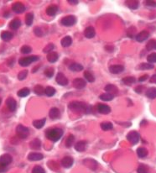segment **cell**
<instances>
[{
  "mask_svg": "<svg viewBox=\"0 0 156 173\" xmlns=\"http://www.w3.org/2000/svg\"><path fill=\"white\" fill-rule=\"evenodd\" d=\"M147 60H148V63H150V64L156 63V53H151L150 55H148Z\"/></svg>",
  "mask_w": 156,
  "mask_h": 173,
  "instance_id": "c3c4849f",
  "label": "cell"
},
{
  "mask_svg": "<svg viewBox=\"0 0 156 173\" xmlns=\"http://www.w3.org/2000/svg\"><path fill=\"white\" fill-rule=\"evenodd\" d=\"M21 26V21L19 19H14L9 23V27L11 30H18Z\"/></svg>",
  "mask_w": 156,
  "mask_h": 173,
  "instance_id": "484cf974",
  "label": "cell"
},
{
  "mask_svg": "<svg viewBox=\"0 0 156 173\" xmlns=\"http://www.w3.org/2000/svg\"><path fill=\"white\" fill-rule=\"evenodd\" d=\"M126 5L129 7L130 9H137L139 6V1H135V0H131V1H127L126 2Z\"/></svg>",
  "mask_w": 156,
  "mask_h": 173,
  "instance_id": "f546056e",
  "label": "cell"
},
{
  "mask_svg": "<svg viewBox=\"0 0 156 173\" xmlns=\"http://www.w3.org/2000/svg\"><path fill=\"white\" fill-rule=\"evenodd\" d=\"M97 109L98 112L101 114H108L111 112V108L108 105L103 103H98Z\"/></svg>",
  "mask_w": 156,
  "mask_h": 173,
  "instance_id": "4fadbf2b",
  "label": "cell"
},
{
  "mask_svg": "<svg viewBox=\"0 0 156 173\" xmlns=\"http://www.w3.org/2000/svg\"><path fill=\"white\" fill-rule=\"evenodd\" d=\"M54 49V45L53 44H48L44 48V50H43V51L45 52V53H50V52H51L52 51V50Z\"/></svg>",
  "mask_w": 156,
  "mask_h": 173,
  "instance_id": "f907efd6",
  "label": "cell"
},
{
  "mask_svg": "<svg viewBox=\"0 0 156 173\" xmlns=\"http://www.w3.org/2000/svg\"><path fill=\"white\" fill-rule=\"evenodd\" d=\"M45 75L47 77H49V78L52 77L53 75H54V69H53L52 67H49V68L45 69Z\"/></svg>",
  "mask_w": 156,
  "mask_h": 173,
  "instance_id": "7dc6e473",
  "label": "cell"
},
{
  "mask_svg": "<svg viewBox=\"0 0 156 173\" xmlns=\"http://www.w3.org/2000/svg\"><path fill=\"white\" fill-rule=\"evenodd\" d=\"M1 38L4 41H9L13 38V34L9 31H4L1 34Z\"/></svg>",
  "mask_w": 156,
  "mask_h": 173,
  "instance_id": "836d02e7",
  "label": "cell"
},
{
  "mask_svg": "<svg viewBox=\"0 0 156 173\" xmlns=\"http://www.w3.org/2000/svg\"><path fill=\"white\" fill-rule=\"evenodd\" d=\"M150 83H155V84H156V74L153 75L152 77H150Z\"/></svg>",
  "mask_w": 156,
  "mask_h": 173,
  "instance_id": "680465c9",
  "label": "cell"
},
{
  "mask_svg": "<svg viewBox=\"0 0 156 173\" xmlns=\"http://www.w3.org/2000/svg\"><path fill=\"white\" fill-rule=\"evenodd\" d=\"M59 59V55L56 52L54 51H51L50 52L48 55H47V61L51 63H55Z\"/></svg>",
  "mask_w": 156,
  "mask_h": 173,
  "instance_id": "7402d4cb",
  "label": "cell"
},
{
  "mask_svg": "<svg viewBox=\"0 0 156 173\" xmlns=\"http://www.w3.org/2000/svg\"><path fill=\"white\" fill-rule=\"evenodd\" d=\"M84 36H86L87 39H92L96 36V31L95 29L92 26H88L84 30Z\"/></svg>",
  "mask_w": 156,
  "mask_h": 173,
  "instance_id": "d6986e66",
  "label": "cell"
},
{
  "mask_svg": "<svg viewBox=\"0 0 156 173\" xmlns=\"http://www.w3.org/2000/svg\"><path fill=\"white\" fill-rule=\"evenodd\" d=\"M105 49L107 50V51H109V52H112V51H113L114 47H113V46H110V45H108V46H106Z\"/></svg>",
  "mask_w": 156,
  "mask_h": 173,
  "instance_id": "91938a15",
  "label": "cell"
},
{
  "mask_svg": "<svg viewBox=\"0 0 156 173\" xmlns=\"http://www.w3.org/2000/svg\"><path fill=\"white\" fill-rule=\"evenodd\" d=\"M45 121H46V119L45 118H41V119H37V120H35L33 122V125L35 126V128H36V129H41L45 125Z\"/></svg>",
  "mask_w": 156,
  "mask_h": 173,
  "instance_id": "f1b7e54d",
  "label": "cell"
},
{
  "mask_svg": "<svg viewBox=\"0 0 156 173\" xmlns=\"http://www.w3.org/2000/svg\"><path fill=\"white\" fill-rule=\"evenodd\" d=\"M30 90L28 88V87H23L22 89H20L19 92H18V93L17 95L20 97V98H25V97H27L28 95H30Z\"/></svg>",
  "mask_w": 156,
  "mask_h": 173,
  "instance_id": "1f68e13d",
  "label": "cell"
},
{
  "mask_svg": "<svg viewBox=\"0 0 156 173\" xmlns=\"http://www.w3.org/2000/svg\"><path fill=\"white\" fill-rule=\"evenodd\" d=\"M33 20H34V14L32 13H29L25 16V24L28 26H30L33 24Z\"/></svg>",
  "mask_w": 156,
  "mask_h": 173,
  "instance_id": "f35d334b",
  "label": "cell"
},
{
  "mask_svg": "<svg viewBox=\"0 0 156 173\" xmlns=\"http://www.w3.org/2000/svg\"><path fill=\"white\" fill-rule=\"evenodd\" d=\"M137 172L138 173H148V168H147L145 165H140L139 167H138V169H137Z\"/></svg>",
  "mask_w": 156,
  "mask_h": 173,
  "instance_id": "681fc988",
  "label": "cell"
},
{
  "mask_svg": "<svg viewBox=\"0 0 156 173\" xmlns=\"http://www.w3.org/2000/svg\"><path fill=\"white\" fill-rule=\"evenodd\" d=\"M124 70V67L122 65H113L109 67V71L113 74H119Z\"/></svg>",
  "mask_w": 156,
  "mask_h": 173,
  "instance_id": "ac0fdd59",
  "label": "cell"
},
{
  "mask_svg": "<svg viewBox=\"0 0 156 173\" xmlns=\"http://www.w3.org/2000/svg\"><path fill=\"white\" fill-rule=\"evenodd\" d=\"M32 173H45V171L40 165H35L32 170Z\"/></svg>",
  "mask_w": 156,
  "mask_h": 173,
  "instance_id": "f6af8a7d",
  "label": "cell"
},
{
  "mask_svg": "<svg viewBox=\"0 0 156 173\" xmlns=\"http://www.w3.org/2000/svg\"><path fill=\"white\" fill-rule=\"evenodd\" d=\"M28 75V71L27 70H23V71H21L18 74V79L20 80V81H23L24 79L26 78V77H27Z\"/></svg>",
  "mask_w": 156,
  "mask_h": 173,
  "instance_id": "ee69618b",
  "label": "cell"
},
{
  "mask_svg": "<svg viewBox=\"0 0 156 173\" xmlns=\"http://www.w3.org/2000/svg\"><path fill=\"white\" fill-rule=\"evenodd\" d=\"M145 4L148 7H156L155 1H145Z\"/></svg>",
  "mask_w": 156,
  "mask_h": 173,
  "instance_id": "db71d44e",
  "label": "cell"
},
{
  "mask_svg": "<svg viewBox=\"0 0 156 173\" xmlns=\"http://www.w3.org/2000/svg\"><path fill=\"white\" fill-rule=\"evenodd\" d=\"M156 47V40L154 39H150L146 45V50L148 51H152Z\"/></svg>",
  "mask_w": 156,
  "mask_h": 173,
  "instance_id": "b9f144b4",
  "label": "cell"
},
{
  "mask_svg": "<svg viewBox=\"0 0 156 173\" xmlns=\"http://www.w3.org/2000/svg\"><path fill=\"white\" fill-rule=\"evenodd\" d=\"M114 98V96L112 94H110V93H102V94L100 95V97H99V99H101V100H103V101H105V102H109V101H112Z\"/></svg>",
  "mask_w": 156,
  "mask_h": 173,
  "instance_id": "e575fe53",
  "label": "cell"
},
{
  "mask_svg": "<svg viewBox=\"0 0 156 173\" xmlns=\"http://www.w3.org/2000/svg\"><path fill=\"white\" fill-rule=\"evenodd\" d=\"M61 24L67 27H70V26H73L76 23V18L74 15H68L64 17L61 20Z\"/></svg>",
  "mask_w": 156,
  "mask_h": 173,
  "instance_id": "5b68a950",
  "label": "cell"
},
{
  "mask_svg": "<svg viewBox=\"0 0 156 173\" xmlns=\"http://www.w3.org/2000/svg\"><path fill=\"white\" fill-rule=\"evenodd\" d=\"M44 156L41 153H38V152H32V153L29 154L28 156V160L30 161H41L43 159Z\"/></svg>",
  "mask_w": 156,
  "mask_h": 173,
  "instance_id": "2e32d148",
  "label": "cell"
},
{
  "mask_svg": "<svg viewBox=\"0 0 156 173\" xmlns=\"http://www.w3.org/2000/svg\"><path fill=\"white\" fill-rule=\"evenodd\" d=\"M83 164L92 170H96L98 166V163L93 159H86L83 161Z\"/></svg>",
  "mask_w": 156,
  "mask_h": 173,
  "instance_id": "9a60e30c",
  "label": "cell"
},
{
  "mask_svg": "<svg viewBox=\"0 0 156 173\" xmlns=\"http://www.w3.org/2000/svg\"><path fill=\"white\" fill-rule=\"evenodd\" d=\"M6 105L9 111H11V112H14L17 109V102H16L15 99H14L13 98H8L6 100Z\"/></svg>",
  "mask_w": 156,
  "mask_h": 173,
  "instance_id": "5bb4252c",
  "label": "cell"
},
{
  "mask_svg": "<svg viewBox=\"0 0 156 173\" xmlns=\"http://www.w3.org/2000/svg\"><path fill=\"white\" fill-rule=\"evenodd\" d=\"M55 81H56V83H58L59 85H61V86H66V85L68 84V79H67V77L63 74V73H61V72H59L58 74L56 75Z\"/></svg>",
  "mask_w": 156,
  "mask_h": 173,
  "instance_id": "ba28073f",
  "label": "cell"
},
{
  "mask_svg": "<svg viewBox=\"0 0 156 173\" xmlns=\"http://www.w3.org/2000/svg\"><path fill=\"white\" fill-rule=\"evenodd\" d=\"M135 33H136V29L134 27L129 28L128 30V36H129V37H134V36L136 37Z\"/></svg>",
  "mask_w": 156,
  "mask_h": 173,
  "instance_id": "f5cc1de1",
  "label": "cell"
},
{
  "mask_svg": "<svg viewBox=\"0 0 156 173\" xmlns=\"http://www.w3.org/2000/svg\"><path fill=\"white\" fill-rule=\"evenodd\" d=\"M113 128V125L112 123L110 122H103L101 124V129L104 131H108V130H112Z\"/></svg>",
  "mask_w": 156,
  "mask_h": 173,
  "instance_id": "60d3db41",
  "label": "cell"
},
{
  "mask_svg": "<svg viewBox=\"0 0 156 173\" xmlns=\"http://www.w3.org/2000/svg\"><path fill=\"white\" fill-rule=\"evenodd\" d=\"M34 32H35V36H39V37H41V36H43V35H44V32H43V30H42V29L39 27L35 28Z\"/></svg>",
  "mask_w": 156,
  "mask_h": 173,
  "instance_id": "816d5d0a",
  "label": "cell"
},
{
  "mask_svg": "<svg viewBox=\"0 0 156 173\" xmlns=\"http://www.w3.org/2000/svg\"><path fill=\"white\" fill-rule=\"evenodd\" d=\"M39 56L38 55H30V56H28V57H23V58H20L19 61L20 66L22 67H27L29 65H30L32 62H35L36 61L39 60Z\"/></svg>",
  "mask_w": 156,
  "mask_h": 173,
  "instance_id": "277c9868",
  "label": "cell"
},
{
  "mask_svg": "<svg viewBox=\"0 0 156 173\" xmlns=\"http://www.w3.org/2000/svg\"><path fill=\"white\" fill-rule=\"evenodd\" d=\"M149 37V32L147 30H142L138 35H136L135 39L138 42H144Z\"/></svg>",
  "mask_w": 156,
  "mask_h": 173,
  "instance_id": "8fae6325",
  "label": "cell"
},
{
  "mask_svg": "<svg viewBox=\"0 0 156 173\" xmlns=\"http://www.w3.org/2000/svg\"><path fill=\"white\" fill-rule=\"evenodd\" d=\"M30 147L32 149H39L41 148V141L39 139H35L30 143Z\"/></svg>",
  "mask_w": 156,
  "mask_h": 173,
  "instance_id": "603a6c76",
  "label": "cell"
},
{
  "mask_svg": "<svg viewBox=\"0 0 156 173\" xmlns=\"http://www.w3.org/2000/svg\"><path fill=\"white\" fill-rule=\"evenodd\" d=\"M12 10L14 12H15L16 14H22V13L25 11V6L23 5V4L20 3V2H16V3L13 4Z\"/></svg>",
  "mask_w": 156,
  "mask_h": 173,
  "instance_id": "52a82bcc",
  "label": "cell"
},
{
  "mask_svg": "<svg viewBox=\"0 0 156 173\" xmlns=\"http://www.w3.org/2000/svg\"><path fill=\"white\" fill-rule=\"evenodd\" d=\"M45 88H44L43 86H41V85H36V86H35V88H34V92H35V94L41 96V95H43L44 93H45Z\"/></svg>",
  "mask_w": 156,
  "mask_h": 173,
  "instance_id": "74e56055",
  "label": "cell"
},
{
  "mask_svg": "<svg viewBox=\"0 0 156 173\" xmlns=\"http://www.w3.org/2000/svg\"><path fill=\"white\" fill-rule=\"evenodd\" d=\"M137 155L140 158H145L148 156V150L145 147H139L137 149Z\"/></svg>",
  "mask_w": 156,
  "mask_h": 173,
  "instance_id": "4316f807",
  "label": "cell"
},
{
  "mask_svg": "<svg viewBox=\"0 0 156 173\" xmlns=\"http://www.w3.org/2000/svg\"><path fill=\"white\" fill-rule=\"evenodd\" d=\"M63 134V130L60 128H52L50 130H46L45 132V136L47 139H49L50 140L53 142H57L60 140V139H61Z\"/></svg>",
  "mask_w": 156,
  "mask_h": 173,
  "instance_id": "7a4b0ae2",
  "label": "cell"
},
{
  "mask_svg": "<svg viewBox=\"0 0 156 173\" xmlns=\"http://www.w3.org/2000/svg\"><path fill=\"white\" fill-rule=\"evenodd\" d=\"M16 133H17V135L22 139V140H24L29 136L30 134V130L28 129L27 127L22 125V124H19L16 128Z\"/></svg>",
  "mask_w": 156,
  "mask_h": 173,
  "instance_id": "3957f363",
  "label": "cell"
},
{
  "mask_svg": "<svg viewBox=\"0 0 156 173\" xmlns=\"http://www.w3.org/2000/svg\"><path fill=\"white\" fill-rule=\"evenodd\" d=\"M20 51L23 54H29V53H30L32 51V48L30 46H23L20 49Z\"/></svg>",
  "mask_w": 156,
  "mask_h": 173,
  "instance_id": "bcb514c9",
  "label": "cell"
},
{
  "mask_svg": "<svg viewBox=\"0 0 156 173\" xmlns=\"http://www.w3.org/2000/svg\"><path fill=\"white\" fill-rule=\"evenodd\" d=\"M104 89H105L106 92H108V93H110L113 96H115L118 93V88L113 84H108Z\"/></svg>",
  "mask_w": 156,
  "mask_h": 173,
  "instance_id": "ffe728a7",
  "label": "cell"
},
{
  "mask_svg": "<svg viewBox=\"0 0 156 173\" xmlns=\"http://www.w3.org/2000/svg\"><path fill=\"white\" fill-rule=\"evenodd\" d=\"M146 96L148 99H154L156 98V87H150L146 92Z\"/></svg>",
  "mask_w": 156,
  "mask_h": 173,
  "instance_id": "d6a6232c",
  "label": "cell"
},
{
  "mask_svg": "<svg viewBox=\"0 0 156 173\" xmlns=\"http://www.w3.org/2000/svg\"><path fill=\"white\" fill-rule=\"evenodd\" d=\"M143 89H144V86H138L134 90H135V92L138 93H141L143 92Z\"/></svg>",
  "mask_w": 156,
  "mask_h": 173,
  "instance_id": "9f6ffc18",
  "label": "cell"
},
{
  "mask_svg": "<svg viewBox=\"0 0 156 173\" xmlns=\"http://www.w3.org/2000/svg\"><path fill=\"white\" fill-rule=\"evenodd\" d=\"M49 116L51 119H58L61 117V112L57 108H52L49 112Z\"/></svg>",
  "mask_w": 156,
  "mask_h": 173,
  "instance_id": "44dd1931",
  "label": "cell"
},
{
  "mask_svg": "<svg viewBox=\"0 0 156 173\" xmlns=\"http://www.w3.org/2000/svg\"><path fill=\"white\" fill-rule=\"evenodd\" d=\"M127 139L132 145H136L139 141V139H140V135L139 134L135 131V130H133V131H130L129 134H127Z\"/></svg>",
  "mask_w": 156,
  "mask_h": 173,
  "instance_id": "8992f818",
  "label": "cell"
},
{
  "mask_svg": "<svg viewBox=\"0 0 156 173\" xmlns=\"http://www.w3.org/2000/svg\"><path fill=\"white\" fill-rule=\"evenodd\" d=\"M73 163H74V160L70 156H65L61 160V165L64 168H67V169L70 168L73 165Z\"/></svg>",
  "mask_w": 156,
  "mask_h": 173,
  "instance_id": "30bf717a",
  "label": "cell"
},
{
  "mask_svg": "<svg viewBox=\"0 0 156 173\" xmlns=\"http://www.w3.org/2000/svg\"><path fill=\"white\" fill-rule=\"evenodd\" d=\"M92 107L87 105L86 103L80 101H73L69 103V109L73 112L77 113H84V114H89L91 112Z\"/></svg>",
  "mask_w": 156,
  "mask_h": 173,
  "instance_id": "6da1fadb",
  "label": "cell"
},
{
  "mask_svg": "<svg viewBox=\"0 0 156 173\" xmlns=\"http://www.w3.org/2000/svg\"><path fill=\"white\" fill-rule=\"evenodd\" d=\"M84 77H85L86 81H88L89 83H93L94 81H95V77L93 76V74L88 71H86L84 72Z\"/></svg>",
  "mask_w": 156,
  "mask_h": 173,
  "instance_id": "ab89813d",
  "label": "cell"
},
{
  "mask_svg": "<svg viewBox=\"0 0 156 173\" xmlns=\"http://www.w3.org/2000/svg\"><path fill=\"white\" fill-rule=\"evenodd\" d=\"M55 89L53 86H47L45 89V94L48 96V97H52L55 94Z\"/></svg>",
  "mask_w": 156,
  "mask_h": 173,
  "instance_id": "8d00e7d4",
  "label": "cell"
},
{
  "mask_svg": "<svg viewBox=\"0 0 156 173\" xmlns=\"http://www.w3.org/2000/svg\"><path fill=\"white\" fill-rule=\"evenodd\" d=\"M155 49H156V47H155Z\"/></svg>",
  "mask_w": 156,
  "mask_h": 173,
  "instance_id": "be15d7a7",
  "label": "cell"
},
{
  "mask_svg": "<svg viewBox=\"0 0 156 173\" xmlns=\"http://www.w3.org/2000/svg\"><path fill=\"white\" fill-rule=\"evenodd\" d=\"M61 46H62L63 47H69L70 45L72 44V39H71V37L69 36H65V37L61 39Z\"/></svg>",
  "mask_w": 156,
  "mask_h": 173,
  "instance_id": "d4e9b609",
  "label": "cell"
},
{
  "mask_svg": "<svg viewBox=\"0 0 156 173\" xmlns=\"http://www.w3.org/2000/svg\"><path fill=\"white\" fill-rule=\"evenodd\" d=\"M58 11V7L56 5H51L46 8V14L49 16H55Z\"/></svg>",
  "mask_w": 156,
  "mask_h": 173,
  "instance_id": "cb8c5ba5",
  "label": "cell"
},
{
  "mask_svg": "<svg viewBox=\"0 0 156 173\" xmlns=\"http://www.w3.org/2000/svg\"><path fill=\"white\" fill-rule=\"evenodd\" d=\"M7 170H8L7 169V166H5V165H3L0 164V173L5 172Z\"/></svg>",
  "mask_w": 156,
  "mask_h": 173,
  "instance_id": "6f0895ef",
  "label": "cell"
},
{
  "mask_svg": "<svg viewBox=\"0 0 156 173\" xmlns=\"http://www.w3.org/2000/svg\"><path fill=\"white\" fill-rule=\"evenodd\" d=\"M139 68L140 70H150V69L154 68V65L150 64V63H142L139 65Z\"/></svg>",
  "mask_w": 156,
  "mask_h": 173,
  "instance_id": "7bdbcfd3",
  "label": "cell"
},
{
  "mask_svg": "<svg viewBox=\"0 0 156 173\" xmlns=\"http://www.w3.org/2000/svg\"><path fill=\"white\" fill-rule=\"evenodd\" d=\"M73 86H74L75 88L76 89H82L84 88L86 85V81L83 78H76L73 80Z\"/></svg>",
  "mask_w": 156,
  "mask_h": 173,
  "instance_id": "7c38bea8",
  "label": "cell"
},
{
  "mask_svg": "<svg viewBox=\"0 0 156 173\" xmlns=\"http://www.w3.org/2000/svg\"><path fill=\"white\" fill-rule=\"evenodd\" d=\"M13 158L9 154H4L0 156V164L3 165L7 166L9 164H11Z\"/></svg>",
  "mask_w": 156,
  "mask_h": 173,
  "instance_id": "9c48e42d",
  "label": "cell"
},
{
  "mask_svg": "<svg viewBox=\"0 0 156 173\" xmlns=\"http://www.w3.org/2000/svg\"><path fill=\"white\" fill-rule=\"evenodd\" d=\"M148 78V75L145 74V75H144V76L140 77L139 78V82H140V83H142V82H145V81H146Z\"/></svg>",
  "mask_w": 156,
  "mask_h": 173,
  "instance_id": "11a10c76",
  "label": "cell"
},
{
  "mask_svg": "<svg viewBox=\"0 0 156 173\" xmlns=\"http://www.w3.org/2000/svg\"><path fill=\"white\" fill-rule=\"evenodd\" d=\"M122 83L125 84V85H127V86H130V85L136 83V79L133 77H126L124 78H123Z\"/></svg>",
  "mask_w": 156,
  "mask_h": 173,
  "instance_id": "83f0119b",
  "label": "cell"
},
{
  "mask_svg": "<svg viewBox=\"0 0 156 173\" xmlns=\"http://www.w3.org/2000/svg\"><path fill=\"white\" fill-rule=\"evenodd\" d=\"M68 3L71 4V5H76V4H78V1H76V0H69Z\"/></svg>",
  "mask_w": 156,
  "mask_h": 173,
  "instance_id": "94428289",
  "label": "cell"
},
{
  "mask_svg": "<svg viewBox=\"0 0 156 173\" xmlns=\"http://www.w3.org/2000/svg\"><path fill=\"white\" fill-rule=\"evenodd\" d=\"M75 141V136L73 134H69L68 135V137L67 138V140H66V146H67V148H70L72 145H73V143Z\"/></svg>",
  "mask_w": 156,
  "mask_h": 173,
  "instance_id": "d590c367",
  "label": "cell"
},
{
  "mask_svg": "<svg viewBox=\"0 0 156 173\" xmlns=\"http://www.w3.org/2000/svg\"><path fill=\"white\" fill-rule=\"evenodd\" d=\"M87 147V142L86 140H81L78 141L76 145H75V149L78 151V152H82L85 151Z\"/></svg>",
  "mask_w": 156,
  "mask_h": 173,
  "instance_id": "e0dca14e",
  "label": "cell"
},
{
  "mask_svg": "<svg viewBox=\"0 0 156 173\" xmlns=\"http://www.w3.org/2000/svg\"><path fill=\"white\" fill-rule=\"evenodd\" d=\"M69 69L72 71H81L83 70V67L79 63H72L70 65Z\"/></svg>",
  "mask_w": 156,
  "mask_h": 173,
  "instance_id": "4dcf8cb0",
  "label": "cell"
},
{
  "mask_svg": "<svg viewBox=\"0 0 156 173\" xmlns=\"http://www.w3.org/2000/svg\"><path fill=\"white\" fill-rule=\"evenodd\" d=\"M1 102H2V99L0 98V104H1Z\"/></svg>",
  "mask_w": 156,
  "mask_h": 173,
  "instance_id": "6125c7cd",
  "label": "cell"
}]
</instances>
